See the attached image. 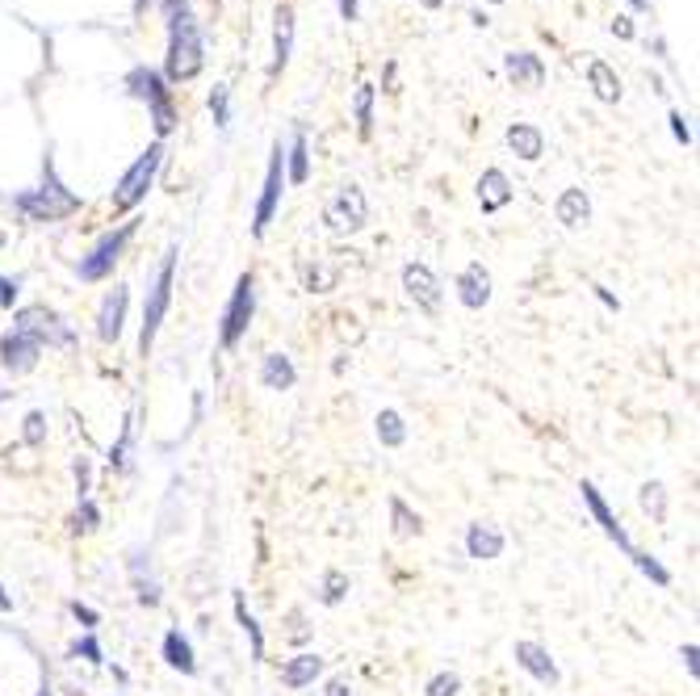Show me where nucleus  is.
I'll list each match as a JSON object with an SVG mask.
<instances>
[{"mask_svg": "<svg viewBox=\"0 0 700 696\" xmlns=\"http://www.w3.org/2000/svg\"><path fill=\"white\" fill-rule=\"evenodd\" d=\"M160 659L172 671H181V675H197V650H193L185 629H177V625H172V629H164Z\"/></svg>", "mask_w": 700, "mask_h": 696, "instance_id": "obj_19", "label": "nucleus"}, {"mask_svg": "<svg viewBox=\"0 0 700 696\" xmlns=\"http://www.w3.org/2000/svg\"><path fill=\"white\" fill-rule=\"evenodd\" d=\"M72 616L84 625V634H97V625H101V613L88 609V604H81V600H72Z\"/></svg>", "mask_w": 700, "mask_h": 696, "instance_id": "obj_43", "label": "nucleus"}, {"mask_svg": "<svg viewBox=\"0 0 700 696\" xmlns=\"http://www.w3.org/2000/svg\"><path fill=\"white\" fill-rule=\"evenodd\" d=\"M164 156H168V147H164L160 139H156V143H152V147H147V152H143V156H138V160L131 164L126 172H122V181L113 185V197H109L118 215H126V211H138V206H143V197L152 193L156 177H160Z\"/></svg>", "mask_w": 700, "mask_h": 696, "instance_id": "obj_5", "label": "nucleus"}, {"mask_svg": "<svg viewBox=\"0 0 700 696\" xmlns=\"http://www.w3.org/2000/svg\"><path fill=\"white\" fill-rule=\"evenodd\" d=\"M138 231V218H126V223H118L113 231H106L101 240L93 243L88 252L81 256V265H76V277L81 281H106V277H113V268H118V261L126 256V248H131V240H135Z\"/></svg>", "mask_w": 700, "mask_h": 696, "instance_id": "obj_6", "label": "nucleus"}, {"mask_svg": "<svg viewBox=\"0 0 700 696\" xmlns=\"http://www.w3.org/2000/svg\"><path fill=\"white\" fill-rule=\"evenodd\" d=\"M554 215H558V223H563L566 231H579V227L592 223V197H588L579 185L563 189L558 202H554Z\"/></svg>", "mask_w": 700, "mask_h": 696, "instance_id": "obj_23", "label": "nucleus"}, {"mask_svg": "<svg viewBox=\"0 0 700 696\" xmlns=\"http://www.w3.org/2000/svg\"><path fill=\"white\" fill-rule=\"evenodd\" d=\"M177 261H181V243H168V252L160 256V268L152 273V286L143 298V323H138V357H147L156 336H160L164 320L172 311V290H177Z\"/></svg>", "mask_w": 700, "mask_h": 696, "instance_id": "obj_3", "label": "nucleus"}, {"mask_svg": "<svg viewBox=\"0 0 700 696\" xmlns=\"http://www.w3.org/2000/svg\"><path fill=\"white\" fill-rule=\"evenodd\" d=\"M43 340L29 332V327H22V323H13L4 336H0V365H4V374L22 377L29 374L38 361H43Z\"/></svg>", "mask_w": 700, "mask_h": 696, "instance_id": "obj_10", "label": "nucleus"}, {"mask_svg": "<svg viewBox=\"0 0 700 696\" xmlns=\"http://www.w3.org/2000/svg\"><path fill=\"white\" fill-rule=\"evenodd\" d=\"M331 281H336V273H327V268H311V273H306L311 295H327V290H331Z\"/></svg>", "mask_w": 700, "mask_h": 696, "instance_id": "obj_45", "label": "nucleus"}, {"mask_svg": "<svg viewBox=\"0 0 700 696\" xmlns=\"http://www.w3.org/2000/svg\"><path fill=\"white\" fill-rule=\"evenodd\" d=\"M592 290H595V298H600V302L608 307V311H620V298H613L608 290H604V286H592Z\"/></svg>", "mask_w": 700, "mask_h": 696, "instance_id": "obj_49", "label": "nucleus"}, {"mask_svg": "<svg viewBox=\"0 0 700 696\" xmlns=\"http://www.w3.org/2000/svg\"><path fill=\"white\" fill-rule=\"evenodd\" d=\"M638 504L647 512L654 525H667V487L659 479L642 482V491H638Z\"/></svg>", "mask_w": 700, "mask_h": 696, "instance_id": "obj_33", "label": "nucleus"}, {"mask_svg": "<svg viewBox=\"0 0 700 696\" xmlns=\"http://www.w3.org/2000/svg\"><path fill=\"white\" fill-rule=\"evenodd\" d=\"M349 588H352V579L345 571H324V579H319V600H324L327 609H336V604H345Z\"/></svg>", "mask_w": 700, "mask_h": 696, "instance_id": "obj_34", "label": "nucleus"}, {"mask_svg": "<svg viewBox=\"0 0 700 696\" xmlns=\"http://www.w3.org/2000/svg\"><path fill=\"white\" fill-rule=\"evenodd\" d=\"M579 495H583V504H588V512H592V520L600 525V529H604V537L617 545L625 559H633V550H638V545H633V537L625 533V525L617 520L613 504L604 500V491H600L592 479H583V482H579Z\"/></svg>", "mask_w": 700, "mask_h": 696, "instance_id": "obj_12", "label": "nucleus"}, {"mask_svg": "<svg viewBox=\"0 0 700 696\" xmlns=\"http://www.w3.org/2000/svg\"><path fill=\"white\" fill-rule=\"evenodd\" d=\"M17 298H22V277H4V273H0V307L13 311Z\"/></svg>", "mask_w": 700, "mask_h": 696, "instance_id": "obj_42", "label": "nucleus"}, {"mask_svg": "<svg viewBox=\"0 0 700 696\" xmlns=\"http://www.w3.org/2000/svg\"><path fill=\"white\" fill-rule=\"evenodd\" d=\"M697 655H700V650H697V643H688V646H684V650H679V659H684V668H688V675H692V680H697V675H700Z\"/></svg>", "mask_w": 700, "mask_h": 696, "instance_id": "obj_46", "label": "nucleus"}, {"mask_svg": "<svg viewBox=\"0 0 700 696\" xmlns=\"http://www.w3.org/2000/svg\"><path fill=\"white\" fill-rule=\"evenodd\" d=\"M252 320H256V273L248 268V273L236 277L231 298H227V307H222V315H218V348H222V352H236L240 340L248 336Z\"/></svg>", "mask_w": 700, "mask_h": 696, "instance_id": "obj_4", "label": "nucleus"}, {"mask_svg": "<svg viewBox=\"0 0 700 696\" xmlns=\"http://www.w3.org/2000/svg\"><path fill=\"white\" fill-rule=\"evenodd\" d=\"M429 696H461V675L458 671H436L429 684H424Z\"/></svg>", "mask_w": 700, "mask_h": 696, "instance_id": "obj_39", "label": "nucleus"}, {"mask_svg": "<svg viewBox=\"0 0 700 696\" xmlns=\"http://www.w3.org/2000/svg\"><path fill=\"white\" fill-rule=\"evenodd\" d=\"M126 311H131V286H113L101 307H97V340L101 345H118L126 332Z\"/></svg>", "mask_w": 700, "mask_h": 696, "instance_id": "obj_16", "label": "nucleus"}, {"mask_svg": "<svg viewBox=\"0 0 700 696\" xmlns=\"http://www.w3.org/2000/svg\"><path fill=\"white\" fill-rule=\"evenodd\" d=\"M613 34H620V38H633V26H629V17H617V22H613Z\"/></svg>", "mask_w": 700, "mask_h": 696, "instance_id": "obj_50", "label": "nucleus"}, {"mask_svg": "<svg viewBox=\"0 0 700 696\" xmlns=\"http://www.w3.org/2000/svg\"><path fill=\"white\" fill-rule=\"evenodd\" d=\"M9 609H13V591L0 584V613H9Z\"/></svg>", "mask_w": 700, "mask_h": 696, "instance_id": "obj_52", "label": "nucleus"}, {"mask_svg": "<svg viewBox=\"0 0 700 696\" xmlns=\"http://www.w3.org/2000/svg\"><path fill=\"white\" fill-rule=\"evenodd\" d=\"M352 113H357V131H361V139H370V131H374V84H361V88H357Z\"/></svg>", "mask_w": 700, "mask_h": 696, "instance_id": "obj_35", "label": "nucleus"}, {"mask_svg": "<svg viewBox=\"0 0 700 696\" xmlns=\"http://www.w3.org/2000/svg\"><path fill=\"white\" fill-rule=\"evenodd\" d=\"M93 495V466H88V457L76 461V500H88Z\"/></svg>", "mask_w": 700, "mask_h": 696, "instance_id": "obj_44", "label": "nucleus"}, {"mask_svg": "<svg viewBox=\"0 0 700 696\" xmlns=\"http://www.w3.org/2000/svg\"><path fill=\"white\" fill-rule=\"evenodd\" d=\"M512 659H516V668L529 671L541 688H558V684H563V671L554 663V655H550L541 643H533V638H520V643L512 646Z\"/></svg>", "mask_w": 700, "mask_h": 696, "instance_id": "obj_15", "label": "nucleus"}, {"mask_svg": "<svg viewBox=\"0 0 700 696\" xmlns=\"http://www.w3.org/2000/svg\"><path fill=\"white\" fill-rule=\"evenodd\" d=\"M126 93L138 97V101H147L152 109V122H156V131L168 134L177 127V106H172V88L164 81L156 68H147V63H138L126 72Z\"/></svg>", "mask_w": 700, "mask_h": 696, "instance_id": "obj_7", "label": "nucleus"}, {"mask_svg": "<svg viewBox=\"0 0 700 696\" xmlns=\"http://www.w3.org/2000/svg\"><path fill=\"white\" fill-rule=\"evenodd\" d=\"M294 51V4H277V29H273V68L269 76H277Z\"/></svg>", "mask_w": 700, "mask_h": 696, "instance_id": "obj_24", "label": "nucleus"}, {"mask_svg": "<svg viewBox=\"0 0 700 696\" xmlns=\"http://www.w3.org/2000/svg\"><path fill=\"white\" fill-rule=\"evenodd\" d=\"M306 177H311V147H306V134L294 131L290 147H286V181L290 185H306Z\"/></svg>", "mask_w": 700, "mask_h": 696, "instance_id": "obj_30", "label": "nucleus"}, {"mask_svg": "<svg viewBox=\"0 0 700 696\" xmlns=\"http://www.w3.org/2000/svg\"><path fill=\"white\" fill-rule=\"evenodd\" d=\"M13 323H22V327H29L38 340H43V348H76V327L63 320L55 307H47V302H34V307H22L17 315H13Z\"/></svg>", "mask_w": 700, "mask_h": 696, "instance_id": "obj_8", "label": "nucleus"}, {"mask_svg": "<svg viewBox=\"0 0 700 696\" xmlns=\"http://www.w3.org/2000/svg\"><path fill=\"white\" fill-rule=\"evenodd\" d=\"M101 529V508L93 504V495L76 504V516H72V533H97Z\"/></svg>", "mask_w": 700, "mask_h": 696, "instance_id": "obj_37", "label": "nucleus"}, {"mask_svg": "<svg viewBox=\"0 0 700 696\" xmlns=\"http://www.w3.org/2000/svg\"><path fill=\"white\" fill-rule=\"evenodd\" d=\"M588 81H592V88H595V97H600V101H608V106H613V101H620V76L613 72V68H608V63H604V59H592V63H588Z\"/></svg>", "mask_w": 700, "mask_h": 696, "instance_id": "obj_32", "label": "nucleus"}, {"mask_svg": "<svg viewBox=\"0 0 700 696\" xmlns=\"http://www.w3.org/2000/svg\"><path fill=\"white\" fill-rule=\"evenodd\" d=\"M126 575H131V591H135L138 604H143V609H160L164 584L160 575H156V563H152V550H147V545H135V550L126 554Z\"/></svg>", "mask_w": 700, "mask_h": 696, "instance_id": "obj_13", "label": "nucleus"}, {"mask_svg": "<svg viewBox=\"0 0 700 696\" xmlns=\"http://www.w3.org/2000/svg\"><path fill=\"white\" fill-rule=\"evenodd\" d=\"M454 290H458V302L466 311H483L486 302H491V268H486L483 261H470V265L458 273Z\"/></svg>", "mask_w": 700, "mask_h": 696, "instance_id": "obj_18", "label": "nucleus"}, {"mask_svg": "<svg viewBox=\"0 0 700 696\" xmlns=\"http://www.w3.org/2000/svg\"><path fill=\"white\" fill-rule=\"evenodd\" d=\"M504 68H508V76L516 81V88H541V81H545L541 59L538 55H529V51L504 55Z\"/></svg>", "mask_w": 700, "mask_h": 696, "instance_id": "obj_26", "label": "nucleus"}, {"mask_svg": "<svg viewBox=\"0 0 700 696\" xmlns=\"http://www.w3.org/2000/svg\"><path fill=\"white\" fill-rule=\"evenodd\" d=\"M164 17H168V59H164V81L185 84L202 72L206 63V43H202V26L189 9V0H160Z\"/></svg>", "mask_w": 700, "mask_h": 696, "instance_id": "obj_1", "label": "nucleus"}, {"mask_svg": "<svg viewBox=\"0 0 700 696\" xmlns=\"http://www.w3.org/2000/svg\"><path fill=\"white\" fill-rule=\"evenodd\" d=\"M34 696H55L51 680H43V684H38V693H34Z\"/></svg>", "mask_w": 700, "mask_h": 696, "instance_id": "obj_53", "label": "nucleus"}, {"mask_svg": "<svg viewBox=\"0 0 700 696\" xmlns=\"http://www.w3.org/2000/svg\"><path fill=\"white\" fill-rule=\"evenodd\" d=\"M327 671V659L324 655H311V650H302L294 659H286V668H281V684L290 688V693H302V688H311L319 675Z\"/></svg>", "mask_w": 700, "mask_h": 696, "instance_id": "obj_20", "label": "nucleus"}, {"mask_svg": "<svg viewBox=\"0 0 700 696\" xmlns=\"http://www.w3.org/2000/svg\"><path fill=\"white\" fill-rule=\"evenodd\" d=\"M22 424H26V429H22V445L38 449V445L47 441V416H43V411H29Z\"/></svg>", "mask_w": 700, "mask_h": 696, "instance_id": "obj_41", "label": "nucleus"}, {"mask_svg": "<svg viewBox=\"0 0 700 696\" xmlns=\"http://www.w3.org/2000/svg\"><path fill=\"white\" fill-rule=\"evenodd\" d=\"M281 193H286V147L273 143L269 168H265V185H261V197H256V211H252V236L265 240L269 236V223L281 206Z\"/></svg>", "mask_w": 700, "mask_h": 696, "instance_id": "obj_9", "label": "nucleus"}, {"mask_svg": "<svg viewBox=\"0 0 700 696\" xmlns=\"http://www.w3.org/2000/svg\"><path fill=\"white\" fill-rule=\"evenodd\" d=\"M386 508H390V533L399 537V541H411V537L424 533V516L407 508L403 495H390V504H386Z\"/></svg>", "mask_w": 700, "mask_h": 696, "instance_id": "obj_29", "label": "nucleus"}, {"mask_svg": "<svg viewBox=\"0 0 700 696\" xmlns=\"http://www.w3.org/2000/svg\"><path fill=\"white\" fill-rule=\"evenodd\" d=\"M504 550H508V537H504L499 525L474 520V525L466 529V559H474V563H495Z\"/></svg>", "mask_w": 700, "mask_h": 696, "instance_id": "obj_17", "label": "nucleus"}, {"mask_svg": "<svg viewBox=\"0 0 700 696\" xmlns=\"http://www.w3.org/2000/svg\"><path fill=\"white\" fill-rule=\"evenodd\" d=\"M512 197H516V189L504 168H486L483 177H479V206H483V215H499Z\"/></svg>", "mask_w": 700, "mask_h": 696, "instance_id": "obj_22", "label": "nucleus"}, {"mask_svg": "<svg viewBox=\"0 0 700 696\" xmlns=\"http://www.w3.org/2000/svg\"><path fill=\"white\" fill-rule=\"evenodd\" d=\"M131 454H135V411L122 420V432H118V441L109 445V470L113 475H126L131 470Z\"/></svg>", "mask_w": 700, "mask_h": 696, "instance_id": "obj_31", "label": "nucleus"}, {"mask_svg": "<svg viewBox=\"0 0 700 696\" xmlns=\"http://www.w3.org/2000/svg\"><path fill=\"white\" fill-rule=\"evenodd\" d=\"M324 223L327 231H336V236H345V231H361L365 223H370V202H365V193L361 185H340L336 189V197L327 202L324 211Z\"/></svg>", "mask_w": 700, "mask_h": 696, "instance_id": "obj_11", "label": "nucleus"}, {"mask_svg": "<svg viewBox=\"0 0 700 696\" xmlns=\"http://www.w3.org/2000/svg\"><path fill=\"white\" fill-rule=\"evenodd\" d=\"M508 147H512L520 160L538 164L545 156V134L533 127V122H512L508 127Z\"/></svg>", "mask_w": 700, "mask_h": 696, "instance_id": "obj_25", "label": "nucleus"}, {"mask_svg": "<svg viewBox=\"0 0 700 696\" xmlns=\"http://www.w3.org/2000/svg\"><path fill=\"white\" fill-rule=\"evenodd\" d=\"M261 386L265 391H277V395H286V391H294L298 386V365L290 361V352H265L261 357Z\"/></svg>", "mask_w": 700, "mask_h": 696, "instance_id": "obj_21", "label": "nucleus"}, {"mask_svg": "<svg viewBox=\"0 0 700 696\" xmlns=\"http://www.w3.org/2000/svg\"><path fill=\"white\" fill-rule=\"evenodd\" d=\"M210 113H215L218 131L231 127V88H227V84H215V93H210Z\"/></svg>", "mask_w": 700, "mask_h": 696, "instance_id": "obj_38", "label": "nucleus"}, {"mask_svg": "<svg viewBox=\"0 0 700 696\" xmlns=\"http://www.w3.org/2000/svg\"><path fill=\"white\" fill-rule=\"evenodd\" d=\"M403 290L424 315H440V298H445V290H440V277H436L424 261H407L403 265Z\"/></svg>", "mask_w": 700, "mask_h": 696, "instance_id": "obj_14", "label": "nucleus"}, {"mask_svg": "<svg viewBox=\"0 0 700 696\" xmlns=\"http://www.w3.org/2000/svg\"><path fill=\"white\" fill-rule=\"evenodd\" d=\"M633 566H638V571L647 575L654 588H672V571L659 563L654 554H647V550H633Z\"/></svg>", "mask_w": 700, "mask_h": 696, "instance_id": "obj_36", "label": "nucleus"}, {"mask_svg": "<svg viewBox=\"0 0 700 696\" xmlns=\"http://www.w3.org/2000/svg\"><path fill=\"white\" fill-rule=\"evenodd\" d=\"M231 609H236V621H240L243 638L252 643V663H265V629H261V621H256V613L248 609V600H243V591H236V600H231Z\"/></svg>", "mask_w": 700, "mask_h": 696, "instance_id": "obj_27", "label": "nucleus"}, {"mask_svg": "<svg viewBox=\"0 0 700 696\" xmlns=\"http://www.w3.org/2000/svg\"><path fill=\"white\" fill-rule=\"evenodd\" d=\"M424 4H440V0H424Z\"/></svg>", "mask_w": 700, "mask_h": 696, "instance_id": "obj_55", "label": "nucleus"}, {"mask_svg": "<svg viewBox=\"0 0 700 696\" xmlns=\"http://www.w3.org/2000/svg\"><path fill=\"white\" fill-rule=\"evenodd\" d=\"M324 696H357V688H352L345 675H336V680H327V693Z\"/></svg>", "mask_w": 700, "mask_h": 696, "instance_id": "obj_48", "label": "nucleus"}, {"mask_svg": "<svg viewBox=\"0 0 700 696\" xmlns=\"http://www.w3.org/2000/svg\"><path fill=\"white\" fill-rule=\"evenodd\" d=\"M81 206H84L81 197L59 181L51 156H47V164H43V181L13 197V211H17L22 218H29V223H59V218L76 215Z\"/></svg>", "mask_w": 700, "mask_h": 696, "instance_id": "obj_2", "label": "nucleus"}, {"mask_svg": "<svg viewBox=\"0 0 700 696\" xmlns=\"http://www.w3.org/2000/svg\"><path fill=\"white\" fill-rule=\"evenodd\" d=\"M672 131H675V139H679L684 147L692 143V131H688V122H684V113H679V109H672Z\"/></svg>", "mask_w": 700, "mask_h": 696, "instance_id": "obj_47", "label": "nucleus"}, {"mask_svg": "<svg viewBox=\"0 0 700 696\" xmlns=\"http://www.w3.org/2000/svg\"><path fill=\"white\" fill-rule=\"evenodd\" d=\"M629 4H633V9H650V0H629Z\"/></svg>", "mask_w": 700, "mask_h": 696, "instance_id": "obj_54", "label": "nucleus"}, {"mask_svg": "<svg viewBox=\"0 0 700 696\" xmlns=\"http://www.w3.org/2000/svg\"><path fill=\"white\" fill-rule=\"evenodd\" d=\"M374 432H377V441H382V449H403V445H407L403 411H395V407H382V411L374 416Z\"/></svg>", "mask_w": 700, "mask_h": 696, "instance_id": "obj_28", "label": "nucleus"}, {"mask_svg": "<svg viewBox=\"0 0 700 696\" xmlns=\"http://www.w3.org/2000/svg\"><path fill=\"white\" fill-rule=\"evenodd\" d=\"M340 17H345V22H357V0H340Z\"/></svg>", "mask_w": 700, "mask_h": 696, "instance_id": "obj_51", "label": "nucleus"}, {"mask_svg": "<svg viewBox=\"0 0 700 696\" xmlns=\"http://www.w3.org/2000/svg\"><path fill=\"white\" fill-rule=\"evenodd\" d=\"M72 655H76V659H84V663H93V668H106V650H101V643H97V634H84V638H76Z\"/></svg>", "mask_w": 700, "mask_h": 696, "instance_id": "obj_40", "label": "nucleus"}]
</instances>
